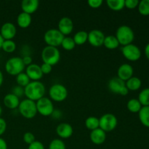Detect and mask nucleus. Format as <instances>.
<instances>
[{
	"label": "nucleus",
	"mask_w": 149,
	"mask_h": 149,
	"mask_svg": "<svg viewBox=\"0 0 149 149\" xmlns=\"http://www.w3.org/2000/svg\"><path fill=\"white\" fill-rule=\"evenodd\" d=\"M109 90L113 94L121 95H127L129 93V90L127 88L125 81H122L119 78L113 77L111 79L108 83Z\"/></svg>",
	"instance_id": "9"
},
{
	"label": "nucleus",
	"mask_w": 149,
	"mask_h": 149,
	"mask_svg": "<svg viewBox=\"0 0 149 149\" xmlns=\"http://www.w3.org/2000/svg\"><path fill=\"white\" fill-rule=\"evenodd\" d=\"M144 52H145V55H146V56L147 59L149 60V43L147 44L146 46L145 47Z\"/></svg>",
	"instance_id": "44"
},
{
	"label": "nucleus",
	"mask_w": 149,
	"mask_h": 149,
	"mask_svg": "<svg viewBox=\"0 0 149 149\" xmlns=\"http://www.w3.org/2000/svg\"><path fill=\"white\" fill-rule=\"evenodd\" d=\"M48 149H66V147L65 143L62 140L56 138L49 143Z\"/></svg>",
	"instance_id": "34"
},
{
	"label": "nucleus",
	"mask_w": 149,
	"mask_h": 149,
	"mask_svg": "<svg viewBox=\"0 0 149 149\" xmlns=\"http://www.w3.org/2000/svg\"><path fill=\"white\" fill-rule=\"evenodd\" d=\"M125 84L129 91H136L141 87L142 81L138 77H132L127 81H125Z\"/></svg>",
	"instance_id": "22"
},
{
	"label": "nucleus",
	"mask_w": 149,
	"mask_h": 149,
	"mask_svg": "<svg viewBox=\"0 0 149 149\" xmlns=\"http://www.w3.org/2000/svg\"><path fill=\"white\" fill-rule=\"evenodd\" d=\"M103 1L102 0H89L87 1V4L91 8L97 9L100 7L103 4Z\"/></svg>",
	"instance_id": "37"
},
{
	"label": "nucleus",
	"mask_w": 149,
	"mask_h": 149,
	"mask_svg": "<svg viewBox=\"0 0 149 149\" xmlns=\"http://www.w3.org/2000/svg\"><path fill=\"white\" fill-rule=\"evenodd\" d=\"M119 43L114 35H109L106 36L103 42V46L109 49H115L119 47Z\"/></svg>",
	"instance_id": "23"
},
{
	"label": "nucleus",
	"mask_w": 149,
	"mask_h": 149,
	"mask_svg": "<svg viewBox=\"0 0 149 149\" xmlns=\"http://www.w3.org/2000/svg\"><path fill=\"white\" fill-rule=\"evenodd\" d=\"M17 109L21 116L28 119L34 118L37 113L36 102L27 98L20 102Z\"/></svg>",
	"instance_id": "4"
},
{
	"label": "nucleus",
	"mask_w": 149,
	"mask_h": 149,
	"mask_svg": "<svg viewBox=\"0 0 149 149\" xmlns=\"http://www.w3.org/2000/svg\"><path fill=\"white\" fill-rule=\"evenodd\" d=\"M4 39H3L2 36H1V34H0V49H1V47H2V45H3V42H4Z\"/></svg>",
	"instance_id": "46"
},
{
	"label": "nucleus",
	"mask_w": 149,
	"mask_h": 149,
	"mask_svg": "<svg viewBox=\"0 0 149 149\" xmlns=\"http://www.w3.org/2000/svg\"><path fill=\"white\" fill-rule=\"evenodd\" d=\"M118 119L113 113H105L99 119V128L104 132H111L116 129Z\"/></svg>",
	"instance_id": "7"
},
{
	"label": "nucleus",
	"mask_w": 149,
	"mask_h": 149,
	"mask_svg": "<svg viewBox=\"0 0 149 149\" xmlns=\"http://www.w3.org/2000/svg\"><path fill=\"white\" fill-rule=\"evenodd\" d=\"M4 68L7 74L12 76H17L23 72V70L26 68V65L23 63L22 58L13 57L6 62Z\"/></svg>",
	"instance_id": "5"
},
{
	"label": "nucleus",
	"mask_w": 149,
	"mask_h": 149,
	"mask_svg": "<svg viewBox=\"0 0 149 149\" xmlns=\"http://www.w3.org/2000/svg\"><path fill=\"white\" fill-rule=\"evenodd\" d=\"M15 79L17 86H20V87H23V88L26 87L31 82V79L25 72H22L19 74L18 75L16 76Z\"/></svg>",
	"instance_id": "29"
},
{
	"label": "nucleus",
	"mask_w": 149,
	"mask_h": 149,
	"mask_svg": "<svg viewBox=\"0 0 149 149\" xmlns=\"http://www.w3.org/2000/svg\"><path fill=\"white\" fill-rule=\"evenodd\" d=\"M56 133L62 139H67L72 136L74 133V129L72 126L68 123L63 122L57 126Z\"/></svg>",
	"instance_id": "17"
},
{
	"label": "nucleus",
	"mask_w": 149,
	"mask_h": 149,
	"mask_svg": "<svg viewBox=\"0 0 149 149\" xmlns=\"http://www.w3.org/2000/svg\"><path fill=\"white\" fill-rule=\"evenodd\" d=\"M45 86L39 81H32L24 87V95L27 99L36 102L45 97Z\"/></svg>",
	"instance_id": "1"
},
{
	"label": "nucleus",
	"mask_w": 149,
	"mask_h": 149,
	"mask_svg": "<svg viewBox=\"0 0 149 149\" xmlns=\"http://www.w3.org/2000/svg\"><path fill=\"white\" fill-rule=\"evenodd\" d=\"M39 2L38 0H23L21 1L22 10L23 13H26L31 15L39 8Z\"/></svg>",
	"instance_id": "19"
},
{
	"label": "nucleus",
	"mask_w": 149,
	"mask_h": 149,
	"mask_svg": "<svg viewBox=\"0 0 149 149\" xmlns=\"http://www.w3.org/2000/svg\"><path fill=\"white\" fill-rule=\"evenodd\" d=\"M87 38H88V32L85 31H79L74 34L73 39L76 45H82L87 42Z\"/></svg>",
	"instance_id": "25"
},
{
	"label": "nucleus",
	"mask_w": 149,
	"mask_h": 149,
	"mask_svg": "<svg viewBox=\"0 0 149 149\" xmlns=\"http://www.w3.org/2000/svg\"><path fill=\"white\" fill-rule=\"evenodd\" d=\"M90 139L93 143L95 145H101L106 140V132L100 128L91 131L90 134Z\"/></svg>",
	"instance_id": "18"
},
{
	"label": "nucleus",
	"mask_w": 149,
	"mask_h": 149,
	"mask_svg": "<svg viewBox=\"0 0 149 149\" xmlns=\"http://www.w3.org/2000/svg\"><path fill=\"white\" fill-rule=\"evenodd\" d=\"M22 60H23V62L24 63L25 65L28 66V65L32 64V58L30 56V55H26V56L23 57L22 58Z\"/></svg>",
	"instance_id": "42"
},
{
	"label": "nucleus",
	"mask_w": 149,
	"mask_h": 149,
	"mask_svg": "<svg viewBox=\"0 0 149 149\" xmlns=\"http://www.w3.org/2000/svg\"><path fill=\"white\" fill-rule=\"evenodd\" d=\"M28 149H45V146L42 142L38 141H35L31 144L29 145Z\"/></svg>",
	"instance_id": "38"
},
{
	"label": "nucleus",
	"mask_w": 149,
	"mask_h": 149,
	"mask_svg": "<svg viewBox=\"0 0 149 149\" xmlns=\"http://www.w3.org/2000/svg\"><path fill=\"white\" fill-rule=\"evenodd\" d=\"M107 6L113 11H120L125 7V0H107Z\"/></svg>",
	"instance_id": "27"
},
{
	"label": "nucleus",
	"mask_w": 149,
	"mask_h": 149,
	"mask_svg": "<svg viewBox=\"0 0 149 149\" xmlns=\"http://www.w3.org/2000/svg\"><path fill=\"white\" fill-rule=\"evenodd\" d=\"M3 81H4V76H3L2 72L0 71V87H1V84H2Z\"/></svg>",
	"instance_id": "45"
},
{
	"label": "nucleus",
	"mask_w": 149,
	"mask_h": 149,
	"mask_svg": "<svg viewBox=\"0 0 149 149\" xmlns=\"http://www.w3.org/2000/svg\"><path fill=\"white\" fill-rule=\"evenodd\" d=\"M138 8L141 15L144 16L149 15V0H142L139 1Z\"/></svg>",
	"instance_id": "32"
},
{
	"label": "nucleus",
	"mask_w": 149,
	"mask_h": 149,
	"mask_svg": "<svg viewBox=\"0 0 149 149\" xmlns=\"http://www.w3.org/2000/svg\"><path fill=\"white\" fill-rule=\"evenodd\" d=\"M138 100L142 106H149V88H145L139 93Z\"/></svg>",
	"instance_id": "31"
},
{
	"label": "nucleus",
	"mask_w": 149,
	"mask_h": 149,
	"mask_svg": "<svg viewBox=\"0 0 149 149\" xmlns=\"http://www.w3.org/2000/svg\"><path fill=\"white\" fill-rule=\"evenodd\" d=\"M133 67L128 63H123L119 67L117 70V77L122 81H126L133 77Z\"/></svg>",
	"instance_id": "16"
},
{
	"label": "nucleus",
	"mask_w": 149,
	"mask_h": 149,
	"mask_svg": "<svg viewBox=\"0 0 149 149\" xmlns=\"http://www.w3.org/2000/svg\"><path fill=\"white\" fill-rule=\"evenodd\" d=\"M41 67V70L42 71V74H49V73L52 71V65H49V64L47 63H44L42 64V65H40Z\"/></svg>",
	"instance_id": "40"
},
{
	"label": "nucleus",
	"mask_w": 149,
	"mask_h": 149,
	"mask_svg": "<svg viewBox=\"0 0 149 149\" xmlns=\"http://www.w3.org/2000/svg\"><path fill=\"white\" fill-rule=\"evenodd\" d=\"M23 141L28 145H30L32 143L34 142L36 140H35V136L32 132H26V133H24L23 135Z\"/></svg>",
	"instance_id": "35"
},
{
	"label": "nucleus",
	"mask_w": 149,
	"mask_h": 149,
	"mask_svg": "<svg viewBox=\"0 0 149 149\" xmlns=\"http://www.w3.org/2000/svg\"><path fill=\"white\" fill-rule=\"evenodd\" d=\"M65 36L56 29H51L47 31L44 34V41L47 44V46L57 47L61 46L62 41Z\"/></svg>",
	"instance_id": "6"
},
{
	"label": "nucleus",
	"mask_w": 149,
	"mask_h": 149,
	"mask_svg": "<svg viewBox=\"0 0 149 149\" xmlns=\"http://www.w3.org/2000/svg\"><path fill=\"white\" fill-rule=\"evenodd\" d=\"M68 95V90L61 84H55L49 90V95L51 100L55 102H63L67 98Z\"/></svg>",
	"instance_id": "8"
},
{
	"label": "nucleus",
	"mask_w": 149,
	"mask_h": 149,
	"mask_svg": "<svg viewBox=\"0 0 149 149\" xmlns=\"http://www.w3.org/2000/svg\"><path fill=\"white\" fill-rule=\"evenodd\" d=\"M7 130V122L3 118L0 117V136L5 132Z\"/></svg>",
	"instance_id": "41"
},
{
	"label": "nucleus",
	"mask_w": 149,
	"mask_h": 149,
	"mask_svg": "<svg viewBox=\"0 0 149 149\" xmlns=\"http://www.w3.org/2000/svg\"><path fill=\"white\" fill-rule=\"evenodd\" d=\"M115 36L117 39L119 45L124 47L132 44L135 39V33L132 28L126 25H123L118 28Z\"/></svg>",
	"instance_id": "2"
},
{
	"label": "nucleus",
	"mask_w": 149,
	"mask_h": 149,
	"mask_svg": "<svg viewBox=\"0 0 149 149\" xmlns=\"http://www.w3.org/2000/svg\"><path fill=\"white\" fill-rule=\"evenodd\" d=\"M58 31L64 36L69 35L74 29L73 20L68 17H63L58 22Z\"/></svg>",
	"instance_id": "15"
},
{
	"label": "nucleus",
	"mask_w": 149,
	"mask_h": 149,
	"mask_svg": "<svg viewBox=\"0 0 149 149\" xmlns=\"http://www.w3.org/2000/svg\"><path fill=\"white\" fill-rule=\"evenodd\" d=\"M31 21V15L26 13H23V12L20 13L17 17V25L19 27L22 28V29H26V28L29 27Z\"/></svg>",
	"instance_id": "21"
},
{
	"label": "nucleus",
	"mask_w": 149,
	"mask_h": 149,
	"mask_svg": "<svg viewBox=\"0 0 149 149\" xmlns=\"http://www.w3.org/2000/svg\"><path fill=\"white\" fill-rule=\"evenodd\" d=\"M3 102H4V106L8 109H15L18 108L20 101L19 97H17L13 93H9L4 96Z\"/></svg>",
	"instance_id": "20"
},
{
	"label": "nucleus",
	"mask_w": 149,
	"mask_h": 149,
	"mask_svg": "<svg viewBox=\"0 0 149 149\" xmlns=\"http://www.w3.org/2000/svg\"><path fill=\"white\" fill-rule=\"evenodd\" d=\"M61 46L65 50L71 51L75 48L76 44L72 37H70V36H65V37L63 38V39Z\"/></svg>",
	"instance_id": "30"
},
{
	"label": "nucleus",
	"mask_w": 149,
	"mask_h": 149,
	"mask_svg": "<svg viewBox=\"0 0 149 149\" xmlns=\"http://www.w3.org/2000/svg\"><path fill=\"white\" fill-rule=\"evenodd\" d=\"M138 4H139L138 0H125V7L130 10L138 7Z\"/></svg>",
	"instance_id": "36"
},
{
	"label": "nucleus",
	"mask_w": 149,
	"mask_h": 149,
	"mask_svg": "<svg viewBox=\"0 0 149 149\" xmlns=\"http://www.w3.org/2000/svg\"><path fill=\"white\" fill-rule=\"evenodd\" d=\"M1 49L7 53H12L16 49V44L13 40H4Z\"/></svg>",
	"instance_id": "33"
},
{
	"label": "nucleus",
	"mask_w": 149,
	"mask_h": 149,
	"mask_svg": "<svg viewBox=\"0 0 149 149\" xmlns=\"http://www.w3.org/2000/svg\"><path fill=\"white\" fill-rule=\"evenodd\" d=\"M85 126L90 130L93 131L99 128V119L95 116H89L85 120Z\"/></svg>",
	"instance_id": "28"
},
{
	"label": "nucleus",
	"mask_w": 149,
	"mask_h": 149,
	"mask_svg": "<svg viewBox=\"0 0 149 149\" xmlns=\"http://www.w3.org/2000/svg\"><path fill=\"white\" fill-rule=\"evenodd\" d=\"M25 73L32 81H39L44 75L41 70L40 65L36 63H32L28 65L26 68Z\"/></svg>",
	"instance_id": "14"
},
{
	"label": "nucleus",
	"mask_w": 149,
	"mask_h": 149,
	"mask_svg": "<svg viewBox=\"0 0 149 149\" xmlns=\"http://www.w3.org/2000/svg\"><path fill=\"white\" fill-rule=\"evenodd\" d=\"M13 94L15 95L17 97H20V96L23 95L24 94V88L20 87V86H15L14 88L13 89Z\"/></svg>",
	"instance_id": "39"
},
{
	"label": "nucleus",
	"mask_w": 149,
	"mask_h": 149,
	"mask_svg": "<svg viewBox=\"0 0 149 149\" xmlns=\"http://www.w3.org/2000/svg\"><path fill=\"white\" fill-rule=\"evenodd\" d=\"M122 52L123 56L130 61H137L141 58V51L137 45L134 44L122 47Z\"/></svg>",
	"instance_id": "11"
},
{
	"label": "nucleus",
	"mask_w": 149,
	"mask_h": 149,
	"mask_svg": "<svg viewBox=\"0 0 149 149\" xmlns=\"http://www.w3.org/2000/svg\"><path fill=\"white\" fill-rule=\"evenodd\" d=\"M0 149H7V142L1 138H0Z\"/></svg>",
	"instance_id": "43"
},
{
	"label": "nucleus",
	"mask_w": 149,
	"mask_h": 149,
	"mask_svg": "<svg viewBox=\"0 0 149 149\" xmlns=\"http://www.w3.org/2000/svg\"><path fill=\"white\" fill-rule=\"evenodd\" d=\"M1 113H2V108H1V105H0V116H1Z\"/></svg>",
	"instance_id": "47"
},
{
	"label": "nucleus",
	"mask_w": 149,
	"mask_h": 149,
	"mask_svg": "<svg viewBox=\"0 0 149 149\" xmlns=\"http://www.w3.org/2000/svg\"><path fill=\"white\" fill-rule=\"evenodd\" d=\"M17 33V29L13 23L7 22L1 26L0 34L4 40H13Z\"/></svg>",
	"instance_id": "13"
},
{
	"label": "nucleus",
	"mask_w": 149,
	"mask_h": 149,
	"mask_svg": "<svg viewBox=\"0 0 149 149\" xmlns=\"http://www.w3.org/2000/svg\"><path fill=\"white\" fill-rule=\"evenodd\" d=\"M148 81H149V78H148Z\"/></svg>",
	"instance_id": "48"
},
{
	"label": "nucleus",
	"mask_w": 149,
	"mask_h": 149,
	"mask_svg": "<svg viewBox=\"0 0 149 149\" xmlns=\"http://www.w3.org/2000/svg\"><path fill=\"white\" fill-rule=\"evenodd\" d=\"M142 107V105L141 104L139 100L136 98L130 99V100H128L127 103V108L128 111L133 113H138Z\"/></svg>",
	"instance_id": "26"
},
{
	"label": "nucleus",
	"mask_w": 149,
	"mask_h": 149,
	"mask_svg": "<svg viewBox=\"0 0 149 149\" xmlns=\"http://www.w3.org/2000/svg\"><path fill=\"white\" fill-rule=\"evenodd\" d=\"M37 113L43 116H49L54 111V106L50 98L43 97L36 102Z\"/></svg>",
	"instance_id": "10"
},
{
	"label": "nucleus",
	"mask_w": 149,
	"mask_h": 149,
	"mask_svg": "<svg viewBox=\"0 0 149 149\" xmlns=\"http://www.w3.org/2000/svg\"><path fill=\"white\" fill-rule=\"evenodd\" d=\"M42 59L44 63L53 65L58 63L61 59V52L58 47L46 46L42 51Z\"/></svg>",
	"instance_id": "3"
},
{
	"label": "nucleus",
	"mask_w": 149,
	"mask_h": 149,
	"mask_svg": "<svg viewBox=\"0 0 149 149\" xmlns=\"http://www.w3.org/2000/svg\"><path fill=\"white\" fill-rule=\"evenodd\" d=\"M106 36L104 33L98 29H93L88 33L87 42L93 47H100L103 46Z\"/></svg>",
	"instance_id": "12"
},
{
	"label": "nucleus",
	"mask_w": 149,
	"mask_h": 149,
	"mask_svg": "<svg viewBox=\"0 0 149 149\" xmlns=\"http://www.w3.org/2000/svg\"><path fill=\"white\" fill-rule=\"evenodd\" d=\"M138 116L141 124L149 127V106H143L138 112Z\"/></svg>",
	"instance_id": "24"
}]
</instances>
